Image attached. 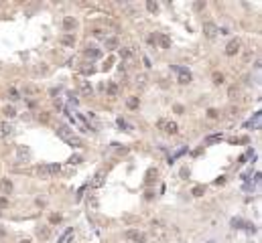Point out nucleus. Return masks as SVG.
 Listing matches in <instances>:
<instances>
[{"mask_svg":"<svg viewBox=\"0 0 262 243\" xmlns=\"http://www.w3.org/2000/svg\"><path fill=\"white\" fill-rule=\"evenodd\" d=\"M126 106H128V110H138V106H140V99L136 95H130L126 99Z\"/></svg>","mask_w":262,"mask_h":243,"instance_id":"12","label":"nucleus"},{"mask_svg":"<svg viewBox=\"0 0 262 243\" xmlns=\"http://www.w3.org/2000/svg\"><path fill=\"white\" fill-rule=\"evenodd\" d=\"M4 235H6V229L2 227V225H0V237H4Z\"/></svg>","mask_w":262,"mask_h":243,"instance_id":"42","label":"nucleus"},{"mask_svg":"<svg viewBox=\"0 0 262 243\" xmlns=\"http://www.w3.org/2000/svg\"><path fill=\"white\" fill-rule=\"evenodd\" d=\"M218 33H219V29H218V24L215 22H205L203 24V34L207 37V39H214Z\"/></svg>","mask_w":262,"mask_h":243,"instance_id":"4","label":"nucleus"},{"mask_svg":"<svg viewBox=\"0 0 262 243\" xmlns=\"http://www.w3.org/2000/svg\"><path fill=\"white\" fill-rule=\"evenodd\" d=\"M104 47H106L108 51H116L118 49V39L116 37H108V39H104Z\"/></svg>","mask_w":262,"mask_h":243,"instance_id":"10","label":"nucleus"},{"mask_svg":"<svg viewBox=\"0 0 262 243\" xmlns=\"http://www.w3.org/2000/svg\"><path fill=\"white\" fill-rule=\"evenodd\" d=\"M173 69L179 73V79H177V81H179L181 85H187V83H191V73L187 71V69H183V67H173Z\"/></svg>","mask_w":262,"mask_h":243,"instance_id":"3","label":"nucleus"},{"mask_svg":"<svg viewBox=\"0 0 262 243\" xmlns=\"http://www.w3.org/2000/svg\"><path fill=\"white\" fill-rule=\"evenodd\" d=\"M191 194H193V197H203L205 194V185H195L193 190H191Z\"/></svg>","mask_w":262,"mask_h":243,"instance_id":"16","label":"nucleus"},{"mask_svg":"<svg viewBox=\"0 0 262 243\" xmlns=\"http://www.w3.org/2000/svg\"><path fill=\"white\" fill-rule=\"evenodd\" d=\"M189 176V168L185 166V168H181V178H187Z\"/></svg>","mask_w":262,"mask_h":243,"instance_id":"33","label":"nucleus"},{"mask_svg":"<svg viewBox=\"0 0 262 243\" xmlns=\"http://www.w3.org/2000/svg\"><path fill=\"white\" fill-rule=\"evenodd\" d=\"M232 227H236V229H252V225L246 223V221L240 219V217H234L232 219Z\"/></svg>","mask_w":262,"mask_h":243,"instance_id":"9","label":"nucleus"},{"mask_svg":"<svg viewBox=\"0 0 262 243\" xmlns=\"http://www.w3.org/2000/svg\"><path fill=\"white\" fill-rule=\"evenodd\" d=\"M118 126H120V128H130V126H128V124H126V121L122 120V118H120V120H118Z\"/></svg>","mask_w":262,"mask_h":243,"instance_id":"37","label":"nucleus"},{"mask_svg":"<svg viewBox=\"0 0 262 243\" xmlns=\"http://www.w3.org/2000/svg\"><path fill=\"white\" fill-rule=\"evenodd\" d=\"M159 128H163L167 134H177V132H179V126H177L175 121H165V120H160V121H159Z\"/></svg>","mask_w":262,"mask_h":243,"instance_id":"6","label":"nucleus"},{"mask_svg":"<svg viewBox=\"0 0 262 243\" xmlns=\"http://www.w3.org/2000/svg\"><path fill=\"white\" fill-rule=\"evenodd\" d=\"M214 83H215V85H222V83H223V75H222V73H214Z\"/></svg>","mask_w":262,"mask_h":243,"instance_id":"26","label":"nucleus"},{"mask_svg":"<svg viewBox=\"0 0 262 243\" xmlns=\"http://www.w3.org/2000/svg\"><path fill=\"white\" fill-rule=\"evenodd\" d=\"M8 207V197H0V209H6Z\"/></svg>","mask_w":262,"mask_h":243,"instance_id":"30","label":"nucleus"},{"mask_svg":"<svg viewBox=\"0 0 262 243\" xmlns=\"http://www.w3.org/2000/svg\"><path fill=\"white\" fill-rule=\"evenodd\" d=\"M193 8L197 10V12H199V10H203V8H205V0H203V2H201V0H199V2H195V4H193Z\"/></svg>","mask_w":262,"mask_h":243,"instance_id":"29","label":"nucleus"},{"mask_svg":"<svg viewBox=\"0 0 262 243\" xmlns=\"http://www.w3.org/2000/svg\"><path fill=\"white\" fill-rule=\"evenodd\" d=\"M37 93H39L37 87H24V95H37Z\"/></svg>","mask_w":262,"mask_h":243,"instance_id":"27","label":"nucleus"},{"mask_svg":"<svg viewBox=\"0 0 262 243\" xmlns=\"http://www.w3.org/2000/svg\"><path fill=\"white\" fill-rule=\"evenodd\" d=\"M207 118H211V120L218 118V110H207Z\"/></svg>","mask_w":262,"mask_h":243,"instance_id":"32","label":"nucleus"},{"mask_svg":"<svg viewBox=\"0 0 262 243\" xmlns=\"http://www.w3.org/2000/svg\"><path fill=\"white\" fill-rule=\"evenodd\" d=\"M124 237L130 239V241H136V243H144V235L140 231H136V229H128L126 233H124Z\"/></svg>","mask_w":262,"mask_h":243,"instance_id":"5","label":"nucleus"},{"mask_svg":"<svg viewBox=\"0 0 262 243\" xmlns=\"http://www.w3.org/2000/svg\"><path fill=\"white\" fill-rule=\"evenodd\" d=\"M10 134H12V126H10L8 121H2V124H0V136L6 138V136H10Z\"/></svg>","mask_w":262,"mask_h":243,"instance_id":"11","label":"nucleus"},{"mask_svg":"<svg viewBox=\"0 0 262 243\" xmlns=\"http://www.w3.org/2000/svg\"><path fill=\"white\" fill-rule=\"evenodd\" d=\"M61 43H63L65 47H73V45H75V37H73V34H63V37H61Z\"/></svg>","mask_w":262,"mask_h":243,"instance_id":"14","label":"nucleus"},{"mask_svg":"<svg viewBox=\"0 0 262 243\" xmlns=\"http://www.w3.org/2000/svg\"><path fill=\"white\" fill-rule=\"evenodd\" d=\"M222 134H219V136H207L205 138V144H218V142H222Z\"/></svg>","mask_w":262,"mask_h":243,"instance_id":"23","label":"nucleus"},{"mask_svg":"<svg viewBox=\"0 0 262 243\" xmlns=\"http://www.w3.org/2000/svg\"><path fill=\"white\" fill-rule=\"evenodd\" d=\"M0 186H2V193L8 194L10 190H12V182H10L8 178H2V182H0Z\"/></svg>","mask_w":262,"mask_h":243,"instance_id":"17","label":"nucleus"},{"mask_svg":"<svg viewBox=\"0 0 262 243\" xmlns=\"http://www.w3.org/2000/svg\"><path fill=\"white\" fill-rule=\"evenodd\" d=\"M20 243H31V241H29V239H24V241H20Z\"/></svg>","mask_w":262,"mask_h":243,"instance_id":"43","label":"nucleus"},{"mask_svg":"<svg viewBox=\"0 0 262 243\" xmlns=\"http://www.w3.org/2000/svg\"><path fill=\"white\" fill-rule=\"evenodd\" d=\"M118 53H120V57H122V59H130L132 55H134V53H132V51H130V49H120Z\"/></svg>","mask_w":262,"mask_h":243,"instance_id":"25","label":"nucleus"},{"mask_svg":"<svg viewBox=\"0 0 262 243\" xmlns=\"http://www.w3.org/2000/svg\"><path fill=\"white\" fill-rule=\"evenodd\" d=\"M156 41H159L160 49H169V47H171V39H169V34H165V33H159V34H156Z\"/></svg>","mask_w":262,"mask_h":243,"instance_id":"8","label":"nucleus"},{"mask_svg":"<svg viewBox=\"0 0 262 243\" xmlns=\"http://www.w3.org/2000/svg\"><path fill=\"white\" fill-rule=\"evenodd\" d=\"M63 29L65 30H73V29H75V20H73L71 16H65V18H63Z\"/></svg>","mask_w":262,"mask_h":243,"instance_id":"15","label":"nucleus"},{"mask_svg":"<svg viewBox=\"0 0 262 243\" xmlns=\"http://www.w3.org/2000/svg\"><path fill=\"white\" fill-rule=\"evenodd\" d=\"M49 221H51V223H61V215H51V219H49Z\"/></svg>","mask_w":262,"mask_h":243,"instance_id":"31","label":"nucleus"},{"mask_svg":"<svg viewBox=\"0 0 262 243\" xmlns=\"http://www.w3.org/2000/svg\"><path fill=\"white\" fill-rule=\"evenodd\" d=\"M258 126H260V114H256V116H254V120L246 121V128H258Z\"/></svg>","mask_w":262,"mask_h":243,"instance_id":"18","label":"nucleus"},{"mask_svg":"<svg viewBox=\"0 0 262 243\" xmlns=\"http://www.w3.org/2000/svg\"><path fill=\"white\" fill-rule=\"evenodd\" d=\"M71 233H73V229H71V227H69V229H67V231H65V233H63V235H61V237H59V241H57V243H65V241H67V239H69V237H71Z\"/></svg>","mask_w":262,"mask_h":243,"instance_id":"24","label":"nucleus"},{"mask_svg":"<svg viewBox=\"0 0 262 243\" xmlns=\"http://www.w3.org/2000/svg\"><path fill=\"white\" fill-rule=\"evenodd\" d=\"M8 91H10V95H12V99H19V93H16V89H15V87H10Z\"/></svg>","mask_w":262,"mask_h":243,"instance_id":"34","label":"nucleus"},{"mask_svg":"<svg viewBox=\"0 0 262 243\" xmlns=\"http://www.w3.org/2000/svg\"><path fill=\"white\" fill-rule=\"evenodd\" d=\"M148 43H151V45L156 43V34H151V37H148Z\"/></svg>","mask_w":262,"mask_h":243,"instance_id":"40","label":"nucleus"},{"mask_svg":"<svg viewBox=\"0 0 262 243\" xmlns=\"http://www.w3.org/2000/svg\"><path fill=\"white\" fill-rule=\"evenodd\" d=\"M39 120L43 121V124H45V121H49V114H41V116H39Z\"/></svg>","mask_w":262,"mask_h":243,"instance_id":"36","label":"nucleus"},{"mask_svg":"<svg viewBox=\"0 0 262 243\" xmlns=\"http://www.w3.org/2000/svg\"><path fill=\"white\" fill-rule=\"evenodd\" d=\"M57 136L61 138L63 142H67L69 146H73V148H81L83 146V140L79 136H75L73 134V130H69V128H65V126H59L57 128Z\"/></svg>","mask_w":262,"mask_h":243,"instance_id":"1","label":"nucleus"},{"mask_svg":"<svg viewBox=\"0 0 262 243\" xmlns=\"http://www.w3.org/2000/svg\"><path fill=\"white\" fill-rule=\"evenodd\" d=\"M102 185H104V174H102V172H98L96 180L92 182V186H94V189H98V186H102Z\"/></svg>","mask_w":262,"mask_h":243,"instance_id":"21","label":"nucleus"},{"mask_svg":"<svg viewBox=\"0 0 262 243\" xmlns=\"http://www.w3.org/2000/svg\"><path fill=\"white\" fill-rule=\"evenodd\" d=\"M146 10H148V12H152V14H156V12H159V4H156V2H152V0H148V2H146Z\"/></svg>","mask_w":262,"mask_h":243,"instance_id":"19","label":"nucleus"},{"mask_svg":"<svg viewBox=\"0 0 262 243\" xmlns=\"http://www.w3.org/2000/svg\"><path fill=\"white\" fill-rule=\"evenodd\" d=\"M223 182H226V176H219V178L215 180V185H223Z\"/></svg>","mask_w":262,"mask_h":243,"instance_id":"41","label":"nucleus"},{"mask_svg":"<svg viewBox=\"0 0 262 243\" xmlns=\"http://www.w3.org/2000/svg\"><path fill=\"white\" fill-rule=\"evenodd\" d=\"M59 170H61V166L59 164H43L37 168V174L41 176V178H51L53 174H57Z\"/></svg>","mask_w":262,"mask_h":243,"instance_id":"2","label":"nucleus"},{"mask_svg":"<svg viewBox=\"0 0 262 243\" xmlns=\"http://www.w3.org/2000/svg\"><path fill=\"white\" fill-rule=\"evenodd\" d=\"M100 55H102V51L96 49V47H87L85 49V57H89V59H98Z\"/></svg>","mask_w":262,"mask_h":243,"instance_id":"13","label":"nucleus"},{"mask_svg":"<svg viewBox=\"0 0 262 243\" xmlns=\"http://www.w3.org/2000/svg\"><path fill=\"white\" fill-rule=\"evenodd\" d=\"M79 162H81V156L79 154H73L71 158H69V164H79Z\"/></svg>","mask_w":262,"mask_h":243,"instance_id":"28","label":"nucleus"},{"mask_svg":"<svg viewBox=\"0 0 262 243\" xmlns=\"http://www.w3.org/2000/svg\"><path fill=\"white\" fill-rule=\"evenodd\" d=\"M238 51H240V41L234 39V41H230V43H228V47H226V51H223V53L228 55V57H234Z\"/></svg>","mask_w":262,"mask_h":243,"instance_id":"7","label":"nucleus"},{"mask_svg":"<svg viewBox=\"0 0 262 243\" xmlns=\"http://www.w3.org/2000/svg\"><path fill=\"white\" fill-rule=\"evenodd\" d=\"M81 87H83V91H85V93H92V87H89V85H87V83H83Z\"/></svg>","mask_w":262,"mask_h":243,"instance_id":"39","label":"nucleus"},{"mask_svg":"<svg viewBox=\"0 0 262 243\" xmlns=\"http://www.w3.org/2000/svg\"><path fill=\"white\" fill-rule=\"evenodd\" d=\"M2 114H4L6 118H15V116H16V110H15L12 106H6L4 110H2Z\"/></svg>","mask_w":262,"mask_h":243,"instance_id":"22","label":"nucleus"},{"mask_svg":"<svg viewBox=\"0 0 262 243\" xmlns=\"http://www.w3.org/2000/svg\"><path fill=\"white\" fill-rule=\"evenodd\" d=\"M152 197H155V193H152V190H148V193H146V194H144V199H146V201H151V199H152Z\"/></svg>","mask_w":262,"mask_h":243,"instance_id":"38","label":"nucleus"},{"mask_svg":"<svg viewBox=\"0 0 262 243\" xmlns=\"http://www.w3.org/2000/svg\"><path fill=\"white\" fill-rule=\"evenodd\" d=\"M173 110H175V114H183V112H185V107H183V106H175Z\"/></svg>","mask_w":262,"mask_h":243,"instance_id":"35","label":"nucleus"},{"mask_svg":"<svg viewBox=\"0 0 262 243\" xmlns=\"http://www.w3.org/2000/svg\"><path fill=\"white\" fill-rule=\"evenodd\" d=\"M108 95H110V97H116L118 95V85H116V83H108Z\"/></svg>","mask_w":262,"mask_h":243,"instance_id":"20","label":"nucleus"}]
</instances>
